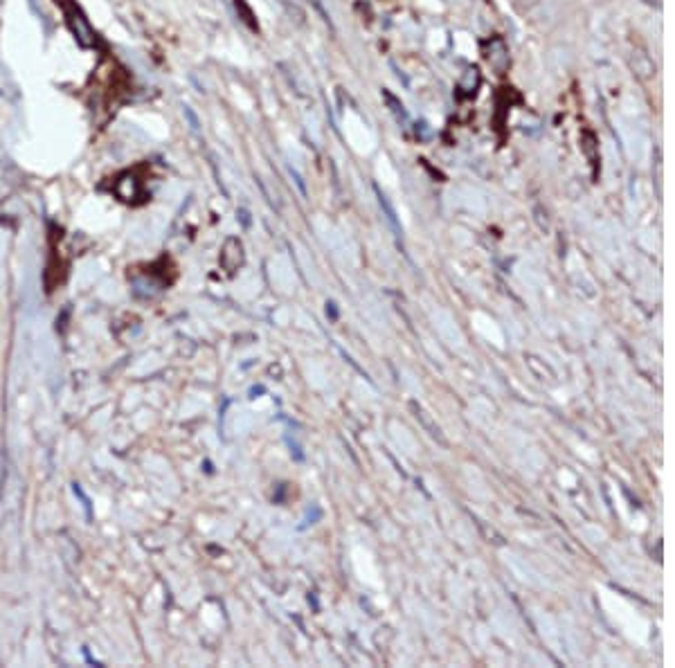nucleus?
<instances>
[{"mask_svg":"<svg viewBox=\"0 0 675 668\" xmlns=\"http://www.w3.org/2000/svg\"><path fill=\"white\" fill-rule=\"evenodd\" d=\"M68 23H70V27H73L75 36L79 38V43H81L83 48L95 46V34H93V30H91V25L86 23V19L81 16V11H79L75 5L68 7Z\"/></svg>","mask_w":675,"mask_h":668,"instance_id":"obj_1","label":"nucleus"},{"mask_svg":"<svg viewBox=\"0 0 675 668\" xmlns=\"http://www.w3.org/2000/svg\"><path fill=\"white\" fill-rule=\"evenodd\" d=\"M383 99H385L387 104H390V110L394 113V118H396L398 122H401V120H403V122L408 120V110H406V106L401 104L398 99H396L390 90H383Z\"/></svg>","mask_w":675,"mask_h":668,"instance_id":"obj_2","label":"nucleus"}]
</instances>
